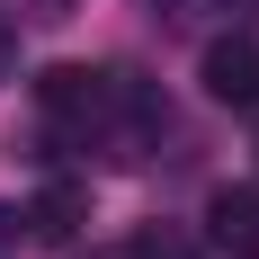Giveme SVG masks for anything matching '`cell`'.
<instances>
[{
    "label": "cell",
    "mask_w": 259,
    "mask_h": 259,
    "mask_svg": "<svg viewBox=\"0 0 259 259\" xmlns=\"http://www.w3.org/2000/svg\"><path fill=\"white\" fill-rule=\"evenodd\" d=\"M80 259H152V250H143V241H90Z\"/></svg>",
    "instance_id": "4"
},
{
    "label": "cell",
    "mask_w": 259,
    "mask_h": 259,
    "mask_svg": "<svg viewBox=\"0 0 259 259\" xmlns=\"http://www.w3.org/2000/svg\"><path fill=\"white\" fill-rule=\"evenodd\" d=\"M197 80H206L214 107H259V36H214Z\"/></svg>",
    "instance_id": "1"
},
{
    "label": "cell",
    "mask_w": 259,
    "mask_h": 259,
    "mask_svg": "<svg viewBox=\"0 0 259 259\" xmlns=\"http://www.w3.org/2000/svg\"><path fill=\"white\" fill-rule=\"evenodd\" d=\"M206 233L224 250H259V188H214L206 197Z\"/></svg>",
    "instance_id": "3"
},
{
    "label": "cell",
    "mask_w": 259,
    "mask_h": 259,
    "mask_svg": "<svg viewBox=\"0 0 259 259\" xmlns=\"http://www.w3.org/2000/svg\"><path fill=\"white\" fill-rule=\"evenodd\" d=\"M18 224H27V214H9V206H0V259H9V241H18Z\"/></svg>",
    "instance_id": "5"
},
{
    "label": "cell",
    "mask_w": 259,
    "mask_h": 259,
    "mask_svg": "<svg viewBox=\"0 0 259 259\" xmlns=\"http://www.w3.org/2000/svg\"><path fill=\"white\" fill-rule=\"evenodd\" d=\"M80 224H90V197H80L72 179L36 188V206H27V233H36V241H54V250H72V241H80Z\"/></svg>",
    "instance_id": "2"
}]
</instances>
